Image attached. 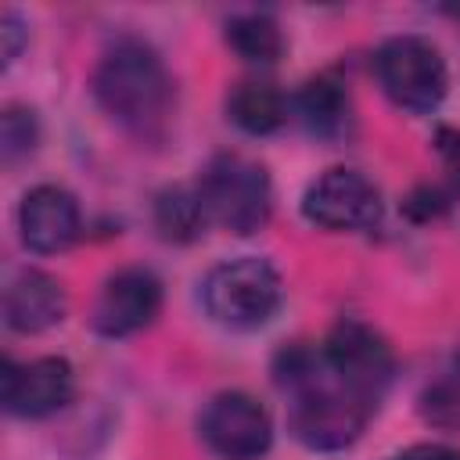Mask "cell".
<instances>
[{
  "instance_id": "3",
  "label": "cell",
  "mask_w": 460,
  "mask_h": 460,
  "mask_svg": "<svg viewBox=\"0 0 460 460\" xmlns=\"http://www.w3.org/2000/svg\"><path fill=\"white\" fill-rule=\"evenodd\" d=\"M208 223H219L230 234H255L273 212L270 172L244 155H216L198 183Z\"/></svg>"
},
{
  "instance_id": "16",
  "label": "cell",
  "mask_w": 460,
  "mask_h": 460,
  "mask_svg": "<svg viewBox=\"0 0 460 460\" xmlns=\"http://www.w3.org/2000/svg\"><path fill=\"white\" fill-rule=\"evenodd\" d=\"M205 223H208V216H205V205H201L198 190L172 187V190L158 194V201H155V226L162 230L165 241H194Z\"/></svg>"
},
{
  "instance_id": "17",
  "label": "cell",
  "mask_w": 460,
  "mask_h": 460,
  "mask_svg": "<svg viewBox=\"0 0 460 460\" xmlns=\"http://www.w3.org/2000/svg\"><path fill=\"white\" fill-rule=\"evenodd\" d=\"M420 413L438 428H460V370H449L424 388Z\"/></svg>"
},
{
  "instance_id": "8",
  "label": "cell",
  "mask_w": 460,
  "mask_h": 460,
  "mask_svg": "<svg viewBox=\"0 0 460 460\" xmlns=\"http://www.w3.org/2000/svg\"><path fill=\"white\" fill-rule=\"evenodd\" d=\"M302 216L323 230H367L381 219V194L356 169H327L305 187Z\"/></svg>"
},
{
  "instance_id": "2",
  "label": "cell",
  "mask_w": 460,
  "mask_h": 460,
  "mask_svg": "<svg viewBox=\"0 0 460 460\" xmlns=\"http://www.w3.org/2000/svg\"><path fill=\"white\" fill-rule=\"evenodd\" d=\"M93 97L122 129L140 140H158L169 126L176 90L162 58L144 40L122 36L97 61Z\"/></svg>"
},
{
  "instance_id": "14",
  "label": "cell",
  "mask_w": 460,
  "mask_h": 460,
  "mask_svg": "<svg viewBox=\"0 0 460 460\" xmlns=\"http://www.w3.org/2000/svg\"><path fill=\"white\" fill-rule=\"evenodd\" d=\"M295 108H298L302 126H305L313 137H323V140L341 137L345 126H349V111H352L345 83H341L338 75H331V72L309 79V83L302 86Z\"/></svg>"
},
{
  "instance_id": "18",
  "label": "cell",
  "mask_w": 460,
  "mask_h": 460,
  "mask_svg": "<svg viewBox=\"0 0 460 460\" xmlns=\"http://www.w3.org/2000/svg\"><path fill=\"white\" fill-rule=\"evenodd\" d=\"M40 140V126H36V115L29 108H18L11 104L4 115H0V151H4V162H18L25 155H32Z\"/></svg>"
},
{
  "instance_id": "4",
  "label": "cell",
  "mask_w": 460,
  "mask_h": 460,
  "mask_svg": "<svg viewBox=\"0 0 460 460\" xmlns=\"http://www.w3.org/2000/svg\"><path fill=\"white\" fill-rule=\"evenodd\" d=\"M205 309L216 323L230 331H255L273 320L284 298L280 273L259 259V255H241L230 262H219L205 277Z\"/></svg>"
},
{
  "instance_id": "7",
  "label": "cell",
  "mask_w": 460,
  "mask_h": 460,
  "mask_svg": "<svg viewBox=\"0 0 460 460\" xmlns=\"http://www.w3.org/2000/svg\"><path fill=\"white\" fill-rule=\"evenodd\" d=\"M201 438L219 460H259L273 446V420L248 392H219L201 410Z\"/></svg>"
},
{
  "instance_id": "9",
  "label": "cell",
  "mask_w": 460,
  "mask_h": 460,
  "mask_svg": "<svg viewBox=\"0 0 460 460\" xmlns=\"http://www.w3.org/2000/svg\"><path fill=\"white\" fill-rule=\"evenodd\" d=\"M75 395L72 363L61 356H40L29 363L4 359L0 367V402L14 417H50Z\"/></svg>"
},
{
  "instance_id": "21",
  "label": "cell",
  "mask_w": 460,
  "mask_h": 460,
  "mask_svg": "<svg viewBox=\"0 0 460 460\" xmlns=\"http://www.w3.org/2000/svg\"><path fill=\"white\" fill-rule=\"evenodd\" d=\"M438 151H442V162L453 176H460V129H442L438 133Z\"/></svg>"
},
{
  "instance_id": "1",
  "label": "cell",
  "mask_w": 460,
  "mask_h": 460,
  "mask_svg": "<svg viewBox=\"0 0 460 460\" xmlns=\"http://www.w3.org/2000/svg\"><path fill=\"white\" fill-rule=\"evenodd\" d=\"M277 381L291 399L288 424L295 438L320 453H338L352 446L367 428L370 413L377 410L334 377L320 349L313 352L305 345H295L291 352H284L277 363Z\"/></svg>"
},
{
  "instance_id": "5",
  "label": "cell",
  "mask_w": 460,
  "mask_h": 460,
  "mask_svg": "<svg viewBox=\"0 0 460 460\" xmlns=\"http://www.w3.org/2000/svg\"><path fill=\"white\" fill-rule=\"evenodd\" d=\"M374 75L392 104L406 111H435L449 90L442 50L424 36H392L374 54Z\"/></svg>"
},
{
  "instance_id": "15",
  "label": "cell",
  "mask_w": 460,
  "mask_h": 460,
  "mask_svg": "<svg viewBox=\"0 0 460 460\" xmlns=\"http://www.w3.org/2000/svg\"><path fill=\"white\" fill-rule=\"evenodd\" d=\"M226 43L234 47L237 58H244L252 65H273L280 58V50H284L280 25L262 11L234 14L226 22Z\"/></svg>"
},
{
  "instance_id": "11",
  "label": "cell",
  "mask_w": 460,
  "mask_h": 460,
  "mask_svg": "<svg viewBox=\"0 0 460 460\" xmlns=\"http://www.w3.org/2000/svg\"><path fill=\"white\" fill-rule=\"evenodd\" d=\"M79 226H83L79 201L58 183L32 187L18 205V230L29 252H40V255L65 252L68 244H75Z\"/></svg>"
},
{
  "instance_id": "12",
  "label": "cell",
  "mask_w": 460,
  "mask_h": 460,
  "mask_svg": "<svg viewBox=\"0 0 460 460\" xmlns=\"http://www.w3.org/2000/svg\"><path fill=\"white\" fill-rule=\"evenodd\" d=\"M65 316V291L43 270H22L4 291V320L18 334H40Z\"/></svg>"
},
{
  "instance_id": "20",
  "label": "cell",
  "mask_w": 460,
  "mask_h": 460,
  "mask_svg": "<svg viewBox=\"0 0 460 460\" xmlns=\"http://www.w3.org/2000/svg\"><path fill=\"white\" fill-rule=\"evenodd\" d=\"M392 460H460V449L446 446V442H417V446H406L402 453H395Z\"/></svg>"
},
{
  "instance_id": "10",
  "label": "cell",
  "mask_w": 460,
  "mask_h": 460,
  "mask_svg": "<svg viewBox=\"0 0 460 460\" xmlns=\"http://www.w3.org/2000/svg\"><path fill=\"white\" fill-rule=\"evenodd\" d=\"M162 309V284L144 266H126L111 273L93 302V331L104 338H129L155 323Z\"/></svg>"
},
{
  "instance_id": "19",
  "label": "cell",
  "mask_w": 460,
  "mask_h": 460,
  "mask_svg": "<svg viewBox=\"0 0 460 460\" xmlns=\"http://www.w3.org/2000/svg\"><path fill=\"white\" fill-rule=\"evenodd\" d=\"M0 43H4V68L22 54V43H25V25L14 11H4L0 18Z\"/></svg>"
},
{
  "instance_id": "13",
  "label": "cell",
  "mask_w": 460,
  "mask_h": 460,
  "mask_svg": "<svg viewBox=\"0 0 460 460\" xmlns=\"http://www.w3.org/2000/svg\"><path fill=\"white\" fill-rule=\"evenodd\" d=\"M288 97L270 83V79H241L230 97H226V115L237 129L252 133V137H266L277 133L288 122Z\"/></svg>"
},
{
  "instance_id": "6",
  "label": "cell",
  "mask_w": 460,
  "mask_h": 460,
  "mask_svg": "<svg viewBox=\"0 0 460 460\" xmlns=\"http://www.w3.org/2000/svg\"><path fill=\"white\" fill-rule=\"evenodd\" d=\"M323 363L334 370L338 381H345L359 399H367L370 406L381 402V395L392 385L395 374V356L388 349V341L363 320H341L334 323V331L327 334V341L320 345Z\"/></svg>"
}]
</instances>
